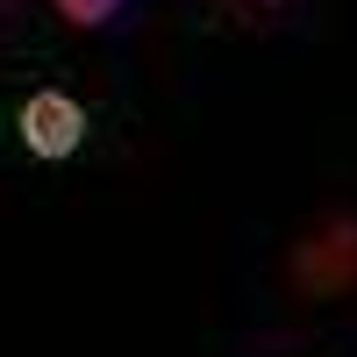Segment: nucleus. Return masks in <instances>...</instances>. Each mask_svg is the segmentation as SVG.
Returning a JSON list of instances; mask_svg holds the SVG:
<instances>
[{
    "label": "nucleus",
    "mask_w": 357,
    "mask_h": 357,
    "mask_svg": "<svg viewBox=\"0 0 357 357\" xmlns=\"http://www.w3.org/2000/svg\"><path fill=\"white\" fill-rule=\"evenodd\" d=\"M264 8H279V0H264Z\"/></svg>",
    "instance_id": "obj_4"
},
{
    "label": "nucleus",
    "mask_w": 357,
    "mask_h": 357,
    "mask_svg": "<svg viewBox=\"0 0 357 357\" xmlns=\"http://www.w3.org/2000/svg\"><path fill=\"white\" fill-rule=\"evenodd\" d=\"M293 279H301V293H321V301L350 293L357 286V222L350 215H329L301 250H293Z\"/></svg>",
    "instance_id": "obj_1"
},
{
    "label": "nucleus",
    "mask_w": 357,
    "mask_h": 357,
    "mask_svg": "<svg viewBox=\"0 0 357 357\" xmlns=\"http://www.w3.org/2000/svg\"><path fill=\"white\" fill-rule=\"evenodd\" d=\"M15 129H22V151H29V158L57 165V158H72L79 143H86V107H79L72 93H57V86H43V93L22 100Z\"/></svg>",
    "instance_id": "obj_2"
},
{
    "label": "nucleus",
    "mask_w": 357,
    "mask_h": 357,
    "mask_svg": "<svg viewBox=\"0 0 357 357\" xmlns=\"http://www.w3.org/2000/svg\"><path fill=\"white\" fill-rule=\"evenodd\" d=\"M57 15H65L72 29H100V22L122 15V0H57Z\"/></svg>",
    "instance_id": "obj_3"
}]
</instances>
